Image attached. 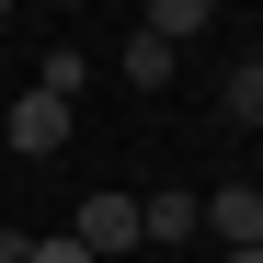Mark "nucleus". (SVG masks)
Wrapping results in <instances>:
<instances>
[{
    "instance_id": "f257e3e1",
    "label": "nucleus",
    "mask_w": 263,
    "mask_h": 263,
    "mask_svg": "<svg viewBox=\"0 0 263 263\" xmlns=\"http://www.w3.org/2000/svg\"><path fill=\"white\" fill-rule=\"evenodd\" d=\"M195 240H217V252H263V183H217V195H195Z\"/></svg>"
},
{
    "instance_id": "f03ea898",
    "label": "nucleus",
    "mask_w": 263,
    "mask_h": 263,
    "mask_svg": "<svg viewBox=\"0 0 263 263\" xmlns=\"http://www.w3.org/2000/svg\"><path fill=\"white\" fill-rule=\"evenodd\" d=\"M69 240L92 252V263H103V252H138V195H115V183H103V195H80V217H69Z\"/></svg>"
},
{
    "instance_id": "7ed1b4c3",
    "label": "nucleus",
    "mask_w": 263,
    "mask_h": 263,
    "mask_svg": "<svg viewBox=\"0 0 263 263\" xmlns=\"http://www.w3.org/2000/svg\"><path fill=\"white\" fill-rule=\"evenodd\" d=\"M12 149H23V160H58V149H69V103H58V92H23V103H12Z\"/></svg>"
},
{
    "instance_id": "20e7f679",
    "label": "nucleus",
    "mask_w": 263,
    "mask_h": 263,
    "mask_svg": "<svg viewBox=\"0 0 263 263\" xmlns=\"http://www.w3.org/2000/svg\"><path fill=\"white\" fill-rule=\"evenodd\" d=\"M115 69H126V92H160V80L183 69V46H160V34L138 23V34H126V58H115Z\"/></svg>"
},
{
    "instance_id": "39448f33",
    "label": "nucleus",
    "mask_w": 263,
    "mask_h": 263,
    "mask_svg": "<svg viewBox=\"0 0 263 263\" xmlns=\"http://www.w3.org/2000/svg\"><path fill=\"white\" fill-rule=\"evenodd\" d=\"M138 240H195V195H183V183L138 195Z\"/></svg>"
},
{
    "instance_id": "423d86ee",
    "label": "nucleus",
    "mask_w": 263,
    "mask_h": 263,
    "mask_svg": "<svg viewBox=\"0 0 263 263\" xmlns=\"http://www.w3.org/2000/svg\"><path fill=\"white\" fill-rule=\"evenodd\" d=\"M217 115H229V126H263V58H229V80H217Z\"/></svg>"
},
{
    "instance_id": "0eeeda50",
    "label": "nucleus",
    "mask_w": 263,
    "mask_h": 263,
    "mask_svg": "<svg viewBox=\"0 0 263 263\" xmlns=\"http://www.w3.org/2000/svg\"><path fill=\"white\" fill-rule=\"evenodd\" d=\"M206 23H217V0H149V34H160V46H195Z\"/></svg>"
},
{
    "instance_id": "6e6552de",
    "label": "nucleus",
    "mask_w": 263,
    "mask_h": 263,
    "mask_svg": "<svg viewBox=\"0 0 263 263\" xmlns=\"http://www.w3.org/2000/svg\"><path fill=\"white\" fill-rule=\"evenodd\" d=\"M34 92L80 103V92H92V58H80V46H46V58H34Z\"/></svg>"
},
{
    "instance_id": "1a4fd4ad",
    "label": "nucleus",
    "mask_w": 263,
    "mask_h": 263,
    "mask_svg": "<svg viewBox=\"0 0 263 263\" xmlns=\"http://www.w3.org/2000/svg\"><path fill=\"white\" fill-rule=\"evenodd\" d=\"M34 263H92V252H80V240L58 229V240H34Z\"/></svg>"
},
{
    "instance_id": "9d476101",
    "label": "nucleus",
    "mask_w": 263,
    "mask_h": 263,
    "mask_svg": "<svg viewBox=\"0 0 263 263\" xmlns=\"http://www.w3.org/2000/svg\"><path fill=\"white\" fill-rule=\"evenodd\" d=\"M0 263H34V229H0Z\"/></svg>"
},
{
    "instance_id": "9b49d317",
    "label": "nucleus",
    "mask_w": 263,
    "mask_h": 263,
    "mask_svg": "<svg viewBox=\"0 0 263 263\" xmlns=\"http://www.w3.org/2000/svg\"><path fill=\"white\" fill-rule=\"evenodd\" d=\"M217 263H263V252H217Z\"/></svg>"
},
{
    "instance_id": "f8f14e48",
    "label": "nucleus",
    "mask_w": 263,
    "mask_h": 263,
    "mask_svg": "<svg viewBox=\"0 0 263 263\" xmlns=\"http://www.w3.org/2000/svg\"><path fill=\"white\" fill-rule=\"evenodd\" d=\"M0 23H12V0H0Z\"/></svg>"
}]
</instances>
